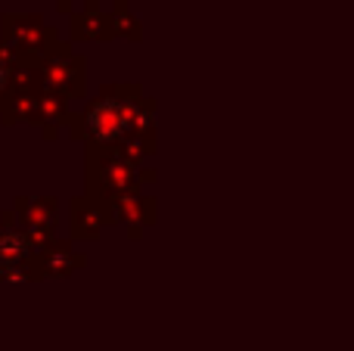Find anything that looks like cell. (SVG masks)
Segmentation results:
<instances>
[{"mask_svg":"<svg viewBox=\"0 0 354 351\" xmlns=\"http://www.w3.org/2000/svg\"><path fill=\"white\" fill-rule=\"evenodd\" d=\"M143 97V84L128 81V84H103L93 99L81 112H68L66 128L75 143L84 146H112L128 134V122L134 103Z\"/></svg>","mask_w":354,"mask_h":351,"instance_id":"cell-1","label":"cell"},{"mask_svg":"<svg viewBox=\"0 0 354 351\" xmlns=\"http://www.w3.org/2000/svg\"><path fill=\"white\" fill-rule=\"evenodd\" d=\"M140 180H137V168L124 162L115 153V146H84V193L97 199L128 196V193H140Z\"/></svg>","mask_w":354,"mask_h":351,"instance_id":"cell-2","label":"cell"},{"mask_svg":"<svg viewBox=\"0 0 354 351\" xmlns=\"http://www.w3.org/2000/svg\"><path fill=\"white\" fill-rule=\"evenodd\" d=\"M37 75H41V91L56 93L66 103L87 97V59L75 53L72 41L56 37L37 62Z\"/></svg>","mask_w":354,"mask_h":351,"instance_id":"cell-3","label":"cell"},{"mask_svg":"<svg viewBox=\"0 0 354 351\" xmlns=\"http://www.w3.org/2000/svg\"><path fill=\"white\" fill-rule=\"evenodd\" d=\"M53 41L56 31L41 12H3L0 16V44H6L16 53L44 56Z\"/></svg>","mask_w":354,"mask_h":351,"instance_id":"cell-4","label":"cell"},{"mask_svg":"<svg viewBox=\"0 0 354 351\" xmlns=\"http://www.w3.org/2000/svg\"><path fill=\"white\" fill-rule=\"evenodd\" d=\"M12 215L19 227L31 240V246L41 252L59 227V199L56 196H16L12 199Z\"/></svg>","mask_w":354,"mask_h":351,"instance_id":"cell-5","label":"cell"},{"mask_svg":"<svg viewBox=\"0 0 354 351\" xmlns=\"http://www.w3.org/2000/svg\"><path fill=\"white\" fill-rule=\"evenodd\" d=\"M109 224L115 221H112V205L106 199L81 193L68 202V240L72 243H97Z\"/></svg>","mask_w":354,"mask_h":351,"instance_id":"cell-6","label":"cell"},{"mask_svg":"<svg viewBox=\"0 0 354 351\" xmlns=\"http://www.w3.org/2000/svg\"><path fill=\"white\" fill-rule=\"evenodd\" d=\"M109 205L112 221L128 227V240H140L143 230L149 224H156V218H159V202H156V196H147V193H128V196L112 199Z\"/></svg>","mask_w":354,"mask_h":351,"instance_id":"cell-7","label":"cell"},{"mask_svg":"<svg viewBox=\"0 0 354 351\" xmlns=\"http://www.w3.org/2000/svg\"><path fill=\"white\" fill-rule=\"evenodd\" d=\"M37 267H41L44 280H68L72 274L87 267V255L75 252L72 240H56L53 236V240L37 252Z\"/></svg>","mask_w":354,"mask_h":351,"instance_id":"cell-8","label":"cell"},{"mask_svg":"<svg viewBox=\"0 0 354 351\" xmlns=\"http://www.w3.org/2000/svg\"><path fill=\"white\" fill-rule=\"evenodd\" d=\"M0 265H37V249L19 227L12 209L0 211Z\"/></svg>","mask_w":354,"mask_h":351,"instance_id":"cell-9","label":"cell"},{"mask_svg":"<svg viewBox=\"0 0 354 351\" xmlns=\"http://www.w3.org/2000/svg\"><path fill=\"white\" fill-rule=\"evenodd\" d=\"M68 41H115V25H112V16L103 12L100 6L93 10H72L68 12Z\"/></svg>","mask_w":354,"mask_h":351,"instance_id":"cell-10","label":"cell"},{"mask_svg":"<svg viewBox=\"0 0 354 351\" xmlns=\"http://www.w3.org/2000/svg\"><path fill=\"white\" fill-rule=\"evenodd\" d=\"M68 122V103L62 97L50 91H37V118L35 124L41 128V137L47 143H53L59 137V128H66Z\"/></svg>","mask_w":354,"mask_h":351,"instance_id":"cell-11","label":"cell"},{"mask_svg":"<svg viewBox=\"0 0 354 351\" xmlns=\"http://www.w3.org/2000/svg\"><path fill=\"white\" fill-rule=\"evenodd\" d=\"M37 118V91L25 93V91H12L10 99L0 109V124L3 128H16V124H35Z\"/></svg>","mask_w":354,"mask_h":351,"instance_id":"cell-12","label":"cell"},{"mask_svg":"<svg viewBox=\"0 0 354 351\" xmlns=\"http://www.w3.org/2000/svg\"><path fill=\"white\" fill-rule=\"evenodd\" d=\"M156 112H159L156 99L143 93V97L134 103V112H131L128 134L131 137H143V140H159V137H156L159 134V131H156Z\"/></svg>","mask_w":354,"mask_h":351,"instance_id":"cell-13","label":"cell"},{"mask_svg":"<svg viewBox=\"0 0 354 351\" xmlns=\"http://www.w3.org/2000/svg\"><path fill=\"white\" fill-rule=\"evenodd\" d=\"M109 16H112V25H115V37H124V41H134V44L143 41V25H140V19L131 12L128 0H115Z\"/></svg>","mask_w":354,"mask_h":351,"instance_id":"cell-14","label":"cell"},{"mask_svg":"<svg viewBox=\"0 0 354 351\" xmlns=\"http://www.w3.org/2000/svg\"><path fill=\"white\" fill-rule=\"evenodd\" d=\"M112 146H115V153L122 155L124 162H131L134 168H140L149 155L159 153V140H143V137H131V134H124L122 140L112 143Z\"/></svg>","mask_w":354,"mask_h":351,"instance_id":"cell-15","label":"cell"},{"mask_svg":"<svg viewBox=\"0 0 354 351\" xmlns=\"http://www.w3.org/2000/svg\"><path fill=\"white\" fill-rule=\"evenodd\" d=\"M16 62H19L16 50H10L6 44H0V109H3V103L10 99V93H12V75H16Z\"/></svg>","mask_w":354,"mask_h":351,"instance_id":"cell-16","label":"cell"},{"mask_svg":"<svg viewBox=\"0 0 354 351\" xmlns=\"http://www.w3.org/2000/svg\"><path fill=\"white\" fill-rule=\"evenodd\" d=\"M41 267L37 265H0V283H37Z\"/></svg>","mask_w":354,"mask_h":351,"instance_id":"cell-17","label":"cell"},{"mask_svg":"<svg viewBox=\"0 0 354 351\" xmlns=\"http://www.w3.org/2000/svg\"><path fill=\"white\" fill-rule=\"evenodd\" d=\"M137 180H140V187H149L159 180V171L156 168H137Z\"/></svg>","mask_w":354,"mask_h":351,"instance_id":"cell-18","label":"cell"}]
</instances>
